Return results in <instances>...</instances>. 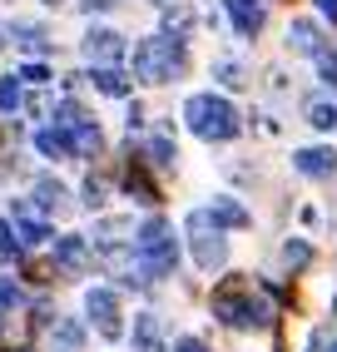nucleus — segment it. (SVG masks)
I'll return each mask as SVG.
<instances>
[{
  "label": "nucleus",
  "mask_w": 337,
  "mask_h": 352,
  "mask_svg": "<svg viewBox=\"0 0 337 352\" xmlns=\"http://www.w3.org/2000/svg\"><path fill=\"white\" fill-rule=\"evenodd\" d=\"M188 69V45L184 35H149V40H139L134 45V80L144 85H168V80H179Z\"/></svg>",
  "instance_id": "obj_1"
},
{
  "label": "nucleus",
  "mask_w": 337,
  "mask_h": 352,
  "mask_svg": "<svg viewBox=\"0 0 337 352\" xmlns=\"http://www.w3.org/2000/svg\"><path fill=\"white\" fill-rule=\"evenodd\" d=\"M134 258H139V273L149 278V283H159V278H174L179 268V243H174V223L168 219H144L134 228Z\"/></svg>",
  "instance_id": "obj_2"
},
{
  "label": "nucleus",
  "mask_w": 337,
  "mask_h": 352,
  "mask_svg": "<svg viewBox=\"0 0 337 352\" xmlns=\"http://www.w3.org/2000/svg\"><path fill=\"white\" fill-rule=\"evenodd\" d=\"M184 124L194 129L204 144H228V139H238V109L224 100V95H188L184 100Z\"/></svg>",
  "instance_id": "obj_3"
},
{
  "label": "nucleus",
  "mask_w": 337,
  "mask_h": 352,
  "mask_svg": "<svg viewBox=\"0 0 337 352\" xmlns=\"http://www.w3.org/2000/svg\"><path fill=\"white\" fill-rule=\"evenodd\" d=\"M213 318L238 327V333H248V327H268L273 308H268V298H258L248 288H224L219 298H213Z\"/></svg>",
  "instance_id": "obj_4"
},
{
  "label": "nucleus",
  "mask_w": 337,
  "mask_h": 352,
  "mask_svg": "<svg viewBox=\"0 0 337 352\" xmlns=\"http://www.w3.org/2000/svg\"><path fill=\"white\" fill-rule=\"evenodd\" d=\"M184 228H188V253H194V263L204 273H219L228 263V239H224V228L208 223V208H194V214L184 219Z\"/></svg>",
  "instance_id": "obj_5"
},
{
  "label": "nucleus",
  "mask_w": 337,
  "mask_h": 352,
  "mask_svg": "<svg viewBox=\"0 0 337 352\" xmlns=\"http://www.w3.org/2000/svg\"><path fill=\"white\" fill-rule=\"evenodd\" d=\"M85 313L89 322L100 327V338H119L124 327H119V293L114 288H89L85 293Z\"/></svg>",
  "instance_id": "obj_6"
},
{
  "label": "nucleus",
  "mask_w": 337,
  "mask_h": 352,
  "mask_svg": "<svg viewBox=\"0 0 337 352\" xmlns=\"http://www.w3.org/2000/svg\"><path fill=\"white\" fill-rule=\"evenodd\" d=\"M35 208H40V204H25V199H15V204H10V228H15V239L25 243V248H40V243H50V239H55L50 223H45Z\"/></svg>",
  "instance_id": "obj_7"
},
{
  "label": "nucleus",
  "mask_w": 337,
  "mask_h": 352,
  "mask_svg": "<svg viewBox=\"0 0 337 352\" xmlns=\"http://www.w3.org/2000/svg\"><path fill=\"white\" fill-rule=\"evenodd\" d=\"M224 10H228V25L243 40L263 35V25H268V0H224Z\"/></svg>",
  "instance_id": "obj_8"
},
{
  "label": "nucleus",
  "mask_w": 337,
  "mask_h": 352,
  "mask_svg": "<svg viewBox=\"0 0 337 352\" xmlns=\"http://www.w3.org/2000/svg\"><path fill=\"white\" fill-rule=\"evenodd\" d=\"M55 268L69 273V278L89 273V239H85V233H60V239H55Z\"/></svg>",
  "instance_id": "obj_9"
},
{
  "label": "nucleus",
  "mask_w": 337,
  "mask_h": 352,
  "mask_svg": "<svg viewBox=\"0 0 337 352\" xmlns=\"http://www.w3.org/2000/svg\"><path fill=\"white\" fill-rule=\"evenodd\" d=\"M85 60H89V65H119V60H124V35L94 25V30L85 35Z\"/></svg>",
  "instance_id": "obj_10"
},
{
  "label": "nucleus",
  "mask_w": 337,
  "mask_h": 352,
  "mask_svg": "<svg viewBox=\"0 0 337 352\" xmlns=\"http://www.w3.org/2000/svg\"><path fill=\"white\" fill-rule=\"evenodd\" d=\"M287 50H293V55H312V60H318V55L327 50V40H323V30H318V20H307V15L287 20Z\"/></svg>",
  "instance_id": "obj_11"
},
{
  "label": "nucleus",
  "mask_w": 337,
  "mask_h": 352,
  "mask_svg": "<svg viewBox=\"0 0 337 352\" xmlns=\"http://www.w3.org/2000/svg\"><path fill=\"white\" fill-rule=\"evenodd\" d=\"M293 169H298L303 179H332V174H337V149H327V144L298 149V154H293Z\"/></svg>",
  "instance_id": "obj_12"
},
{
  "label": "nucleus",
  "mask_w": 337,
  "mask_h": 352,
  "mask_svg": "<svg viewBox=\"0 0 337 352\" xmlns=\"http://www.w3.org/2000/svg\"><path fill=\"white\" fill-rule=\"evenodd\" d=\"M208 223H213V228H248L253 219H248V208H243V204H238V199H228V194H219V199H213V204H208Z\"/></svg>",
  "instance_id": "obj_13"
},
{
  "label": "nucleus",
  "mask_w": 337,
  "mask_h": 352,
  "mask_svg": "<svg viewBox=\"0 0 337 352\" xmlns=\"http://www.w3.org/2000/svg\"><path fill=\"white\" fill-rule=\"evenodd\" d=\"M89 80H94V89H100V95H109V100H124L129 89H134V80H129L119 65H94Z\"/></svg>",
  "instance_id": "obj_14"
},
{
  "label": "nucleus",
  "mask_w": 337,
  "mask_h": 352,
  "mask_svg": "<svg viewBox=\"0 0 337 352\" xmlns=\"http://www.w3.org/2000/svg\"><path fill=\"white\" fill-rule=\"evenodd\" d=\"M134 352H164V322L154 313L134 318Z\"/></svg>",
  "instance_id": "obj_15"
},
{
  "label": "nucleus",
  "mask_w": 337,
  "mask_h": 352,
  "mask_svg": "<svg viewBox=\"0 0 337 352\" xmlns=\"http://www.w3.org/2000/svg\"><path fill=\"white\" fill-rule=\"evenodd\" d=\"M35 149L45 159H65V154H75V134H69V129H40L35 134Z\"/></svg>",
  "instance_id": "obj_16"
},
{
  "label": "nucleus",
  "mask_w": 337,
  "mask_h": 352,
  "mask_svg": "<svg viewBox=\"0 0 337 352\" xmlns=\"http://www.w3.org/2000/svg\"><path fill=\"white\" fill-rule=\"evenodd\" d=\"M50 347H55V352H80V347H85V327L69 322V318H55V327H50Z\"/></svg>",
  "instance_id": "obj_17"
},
{
  "label": "nucleus",
  "mask_w": 337,
  "mask_h": 352,
  "mask_svg": "<svg viewBox=\"0 0 337 352\" xmlns=\"http://www.w3.org/2000/svg\"><path fill=\"white\" fill-rule=\"evenodd\" d=\"M35 204H40V214H60V208L69 204V189L60 179H40L35 184Z\"/></svg>",
  "instance_id": "obj_18"
},
{
  "label": "nucleus",
  "mask_w": 337,
  "mask_h": 352,
  "mask_svg": "<svg viewBox=\"0 0 337 352\" xmlns=\"http://www.w3.org/2000/svg\"><path fill=\"white\" fill-rule=\"evenodd\" d=\"M303 120H307L312 129H337V100H327V95L307 100V104H303Z\"/></svg>",
  "instance_id": "obj_19"
},
{
  "label": "nucleus",
  "mask_w": 337,
  "mask_h": 352,
  "mask_svg": "<svg viewBox=\"0 0 337 352\" xmlns=\"http://www.w3.org/2000/svg\"><path fill=\"white\" fill-rule=\"evenodd\" d=\"M15 45H20V50H25V55H45V50H50V35H45L40 25H30V20H15Z\"/></svg>",
  "instance_id": "obj_20"
},
{
  "label": "nucleus",
  "mask_w": 337,
  "mask_h": 352,
  "mask_svg": "<svg viewBox=\"0 0 337 352\" xmlns=\"http://www.w3.org/2000/svg\"><path fill=\"white\" fill-rule=\"evenodd\" d=\"M144 154H149L154 169H174V159H179V149H174V139H168V134H149Z\"/></svg>",
  "instance_id": "obj_21"
},
{
  "label": "nucleus",
  "mask_w": 337,
  "mask_h": 352,
  "mask_svg": "<svg viewBox=\"0 0 337 352\" xmlns=\"http://www.w3.org/2000/svg\"><path fill=\"white\" fill-rule=\"evenodd\" d=\"M213 80H219L224 89H243V85H248V69L224 55V60H213Z\"/></svg>",
  "instance_id": "obj_22"
},
{
  "label": "nucleus",
  "mask_w": 337,
  "mask_h": 352,
  "mask_svg": "<svg viewBox=\"0 0 337 352\" xmlns=\"http://www.w3.org/2000/svg\"><path fill=\"white\" fill-rule=\"evenodd\" d=\"M69 134H75V154H94V149L105 144V134H100V124H94V120H80Z\"/></svg>",
  "instance_id": "obj_23"
},
{
  "label": "nucleus",
  "mask_w": 337,
  "mask_h": 352,
  "mask_svg": "<svg viewBox=\"0 0 337 352\" xmlns=\"http://www.w3.org/2000/svg\"><path fill=\"white\" fill-rule=\"evenodd\" d=\"M25 104V89H20V75H6L0 80V114H15Z\"/></svg>",
  "instance_id": "obj_24"
},
{
  "label": "nucleus",
  "mask_w": 337,
  "mask_h": 352,
  "mask_svg": "<svg viewBox=\"0 0 337 352\" xmlns=\"http://www.w3.org/2000/svg\"><path fill=\"white\" fill-rule=\"evenodd\" d=\"M283 263H287V268H307V263H312V243H307V239H287V243H283Z\"/></svg>",
  "instance_id": "obj_25"
},
{
  "label": "nucleus",
  "mask_w": 337,
  "mask_h": 352,
  "mask_svg": "<svg viewBox=\"0 0 337 352\" xmlns=\"http://www.w3.org/2000/svg\"><path fill=\"white\" fill-rule=\"evenodd\" d=\"M188 25H194V10H188V6H174V10H164V30H168V35H184Z\"/></svg>",
  "instance_id": "obj_26"
},
{
  "label": "nucleus",
  "mask_w": 337,
  "mask_h": 352,
  "mask_svg": "<svg viewBox=\"0 0 337 352\" xmlns=\"http://www.w3.org/2000/svg\"><path fill=\"white\" fill-rule=\"evenodd\" d=\"M15 308H20V288H15V278H0V322H6Z\"/></svg>",
  "instance_id": "obj_27"
},
{
  "label": "nucleus",
  "mask_w": 337,
  "mask_h": 352,
  "mask_svg": "<svg viewBox=\"0 0 337 352\" xmlns=\"http://www.w3.org/2000/svg\"><path fill=\"white\" fill-rule=\"evenodd\" d=\"M20 253H25V243L15 239V228H0V258H6V263H15Z\"/></svg>",
  "instance_id": "obj_28"
},
{
  "label": "nucleus",
  "mask_w": 337,
  "mask_h": 352,
  "mask_svg": "<svg viewBox=\"0 0 337 352\" xmlns=\"http://www.w3.org/2000/svg\"><path fill=\"white\" fill-rule=\"evenodd\" d=\"M318 75H323L327 89H337V50H323L318 55Z\"/></svg>",
  "instance_id": "obj_29"
},
{
  "label": "nucleus",
  "mask_w": 337,
  "mask_h": 352,
  "mask_svg": "<svg viewBox=\"0 0 337 352\" xmlns=\"http://www.w3.org/2000/svg\"><path fill=\"white\" fill-rule=\"evenodd\" d=\"M80 194H85V208H100L109 189H105V179H94V174H89V179H85V189H80Z\"/></svg>",
  "instance_id": "obj_30"
},
{
  "label": "nucleus",
  "mask_w": 337,
  "mask_h": 352,
  "mask_svg": "<svg viewBox=\"0 0 337 352\" xmlns=\"http://www.w3.org/2000/svg\"><path fill=\"white\" fill-rule=\"evenodd\" d=\"M20 80H25V85H45V80H50V69H45V65H25V69H20Z\"/></svg>",
  "instance_id": "obj_31"
},
{
  "label": "nucleus",
  "mask_w": 337,
  "mask_h": 352,
  "mask_svg": "<svg viewBox=\"0 0 337 352\" xmlns=\"http://www.w3.org/2000/svg\"><path fill=\"white\" fill-rule=\"evenodd\" d=\"M80 10L85 15H105V10H114V0H80Z\"/></svg>",
  "instance_id": "obj_32"
},
{
  "label": "nucleus",
  "mask_w": 337,
  "mask_h": 352,
  "mask_svg": "<svg viewBox=\"0 0 337 352\" xmlns=\"http://www.w3.org/2000/svg\"><path fill=\"white\" fill-rule=\"evenodd\" d=\"M312 352H337V338H327V333H318V338H312Z\"/></svg>",
  "instance_id": "obj_33"
},
{
  "label": "nucleus",
  "mask_w": 337,
  "mask_h": 352,
  "mask_svg": "<svg viewBox=\"0 0 337 352\" xmlns=\"http://www.w3.org/2000/svg\"><path fill=\"white\" fill-rule=\"evenodd\" d=\"M174 352H208V347H204L199 338H179V342H174Z\"/></svg>",
  "instance_id": "obj_34"
},
{
  "label": "nucleus",
  "mask_w": 337,
  "mask_h": 352,
  "mask_svg": "<svg viewBox=\"0 0 337 352\" xmlns=\"http://www.w3.org/2000/svg\"><path fill=\"white\" fill-rule=\"evenodd\" d=\"M312 6H318V10H323L327 20H337V0H312Z\"/></svg>",
  "instance_id": "obj_35"
},
{
  "label": "nucleus",
  "mask_w": 337,
  "mask_h": 352,
  "mask_svg": "<svg viewBox=\"0 0 337 352\" xmlns=\"http://www.w3.org/2000/svg\"><path fill=\"white\" fill-rule=\"evenodd\" d=\"M10 35H15V30L6 25V20H0V50H6V40H10Z\"/></svg>",
  "instance_id": "obj_36"
},
{
  "label": "nucleus",
  "mask_w": 337,
  "mask_h": 352,
  "mask_svg": "<svg viewBox=\"0 0 337 352\" xmlns=\"http://www.w3.org/2000/svg\"><path fill=\"white\" fill-rule=\"evenodd\" d=\"M45 6H60V0H45Z\"/></svg>",
  "instance_id": "obj_37"
},
{
  "label": "nucleus",
  "mask_w": 337,
  "mask_h": 352,
  "mask_svg": "<svg viewBox=\"0 0 337 352\" xmlns=\"http://www.w3.org/2000/svg\"><path fill=\"white\" fill-rule=\"evenodd\" d=\"M154 6H168V0H154Z\"/></svg>",
  "instance_id": "obj_38"
}]
</instances>
